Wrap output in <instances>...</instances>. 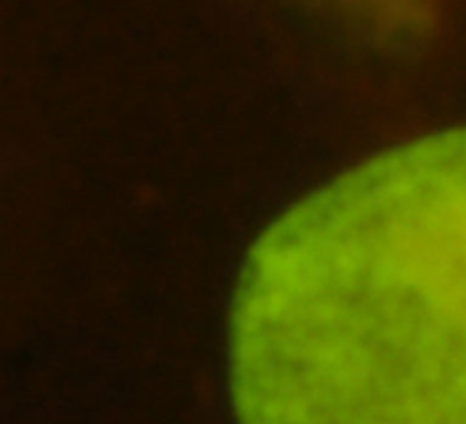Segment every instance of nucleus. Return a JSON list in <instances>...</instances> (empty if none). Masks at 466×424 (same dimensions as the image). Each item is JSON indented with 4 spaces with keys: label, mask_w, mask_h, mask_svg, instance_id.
<instances>
[{
    "label": "nucleus",
    "mask_w": 466,
    "mask_h": 424,
    "mask_svg": "<svg viewBox=\"0 0 466 424\" xmlns=\"http://www.w3.org/2000/svg\"><path fill=\"white\" fill-rule=\"evenodd\" d=\"M229 335L239 424H465L463 135L375 157L272 222Z\"/></svg>",
    "instance_id": "nucleus-1"
}]
</instances>
